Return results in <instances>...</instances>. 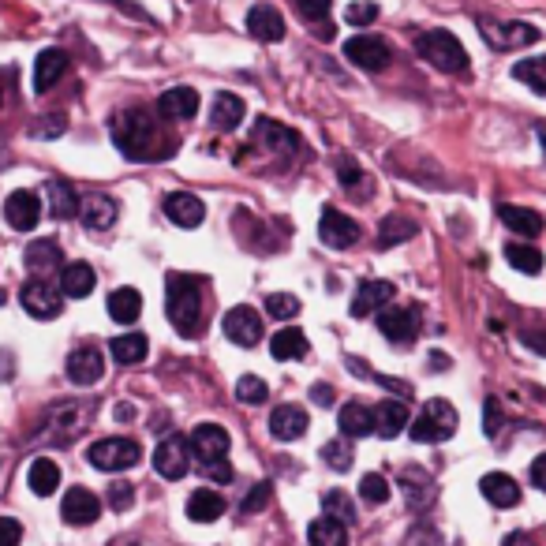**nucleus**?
<instances>
[{
    "mask_svg": "<svg viewBox=\"0 0 546 546\" xmlns=\"http://www.w3.org/2000/svg\"><path fill=\"white\" fill-rule=\"evenodd\" d=\"M109 131H113L116 150L131 161H158V158H169L176 150L173 139L161 135L158 116H150L146 109H124V113H116Z\"/></svg>",
    "mask_w": 546,
    "mask_h": 546,
    "instance_id": "obj_1",
    "label": "nucleus"
},
{
    "mask_svg": "<svg viewBox=\"0 0 546 546\" xmlns=\"http://www.w3.org/2000/svg\"><path fill=\"white\" fill-rule=\"evenodd\" d=\"M165 311H169V322L180 337H191L199 333L202 322V292L199 281L187 277V273H169L165 281Z\"/></svg>",
    "mask_w": 546,
    "mask_h": 546,
    "instance_id": "obj_2",
    "label": "nucleus"
},
{
    "mask_svg": "<svg viewBox=\"0 0 546 546\" xmlns=\"http://www.w3.org/2000/svg\"><path fill=\"white\" fill-rule=\"evenodd\" d=\"M416 53L419 60H427L431 68H438V72H446V75L468 72V49H464L457 34H449V30H423L416 38Z\"/></svg>",
    "mask_w": 546,
    "mask_h": 546,
    "instance_id": "obj_3",
    "label": "nucleus"
},
{
    "mask_svg": "<svg viewBox=\"0 0 546 546\" xmlns=\"http://www.w3.org/2000/svg\"><path fill=\"white\" fill-rule=\"evenodd\" d=\"M94 419V404L90 401H60L53 404L42 419V438L57 442V446H68L79 434L87 431V423Z\"/></svg>",
    "mask_w": 546,
    "mask_h": 546,
    "instance_id": "obj_4",
    "label": "nucleus"
},
{
    "mask_svg": "<svg viewBox=\"0 0 546 546\" xmlns=\"http://www.w3.org/2000/svg\"><path fill=\"white\" fill-rule=\"evenodd\" d=\"M457 434V408L442 397H434V401L423 404V412L416 416L412 423V438H416L419 446H438V442H449Z\"/></svg>",
    "mask_w": 546,
    "mask_h": 546,
    "instance_id": "obj_5",
    "label": "nucleus"
},
{
    "mask_svg": "<svg viewBox=\"0 0 546 546\" xmlns=\"http://www.w3.org/2000/svg\"><path fill=\"white\" fill-rule=\"evenodd\" d=\"M139 457H143V449L135 438H101L87 453V460L98 472H128L139 464Z\"/></svg>",
    "mask_w": 546,
    "mask_h": 546,
    "instance_id": "obj_6",
    "label": "nucleus"
},
{
    "mask_svg": "<svg viewBox=\"0 0 546 546\" xmlns=\"http://www.w3.org/2000/svg\"><path fill=\"white\" fill-rule=\"evenodd\" d=\"M345 57L363 72H386L389 60H393V49L378 34H352L345 42Z\"/></svg>",
    "mask_w": 546,
    "mask_h": 546,
    "instance_id": "obj_7",
    "label": "nucleus"
},
{
    "mask_svg": "<svg viewBox=\"0 0 546 546\" xmlns=\"http://www.w3.org/2000/svg\"><path fill=\"white\" fill-rule=\"evenodd\" d=\"M479 34L487 38V45L494 49H524V45H535L543 34L532 23H498V19H479Z\"/></svg>",
    "mask_w": 546,
    "mask_h": 546,
    "instance_id": "obj_8",
    "label": "nucleus"
},
{
    "mask_svg": "<svg viewBox=\"0 0 546 546\" xmlns=\"http://www.w3.org/2000/svg\"><path fill=\"white\" fill-rule=\"evenodd\" d=\"M19 300H23V311H27V315L42 318V322L60 318V311H64V292H60V285H53V281H27L23 292H19Z\"/></svg>",
    "mask_w": 546,
    "mask_h": 546,
    "instance_id": "obj_9",
    "label": "nucleus"
},
{
    "mask_svg": "<svg viewBox=\"0 0 546 546\" xmlns=\"http://www.w3.org/2000/svg\"><path fill=\"white\" fill-rule=\"evenodd\" d=\"M187 449H191V457L199 460L202 468H210V464L225 460V453H229V431L217 427V423H199L191 431V438H187Z\"/></svg>",
    "mask_w": 546,
    "mask_h": 546,
    "instance_id": "obj_10",
    "label": "nucleus"
},
{
    "mask_svg": "<svg viewBox=\"0 0 546 546\" xmlns=\"http://www.w3.org/2000/svg\"><path fill=\"white\" fill-rule=\"evenodd\" d=\"M419 322H423V318H419L416 307H393V311H382V315H378V330H382L386 341L408 348L419 337Z\"/></svg>",
    "mask_w": 546,
    "mask_h": 546,
    "instance_id": "obj_11",
    "label": "nucleus"
},
{
    "mask_svg": "<svg viewBox=\"0 0 546 546\" xmlns=\"http://www.w3.org/2000/svg\"><path fill=\"white\" fill-rule=\"evenodd\" d=\"M154 468H158L161 479H184L187 468H191V449H187V438L169 434V438L154 449Z\"/></svg>",
    "mask_w": 546,
    "mask_h": 546,
    "instance_id": "obj_12",
    "label": "nucleus"
},
{
    "mask_svg": "<svg viewBox=\"0 0 546 546\" xmlns=\"http://www.w3.org/2000/svg\"><path fill=\"white\" fill-rule=\"evenodd\" d=\"M318 236H322V244H330V247H352L360 240V225L348 214H341L337 206H326V210H322V221H318Z\"/></svg>",
    "mask_w": 546,
    "mask_h": 546,
    "instance_id": "obj_13",
    "label": "nucleus"
},
{
    "mask_svg": "<svg viewBox=\"0 0 546 546\" xmlns=\"http://www.w3.org/2000/svg\"><path fill=\"white\" fill-rule=\"evenodd\" d=\"M225 337L240 348H255L262 341V318L251 307H232L225 315Z\"/></svg>",
    "mask_w": 546,
    "mask_h": 546,
    "instance_id": "obj_14",
    "label": "nucleus"
},
{
    "mask_svg": "<svg viewBox=\"0 0 546 546\" xmlns=\"http://www.w3.org/2000/svg\"><path fill=\"white\" fill-rule=\"evenodd\" d=\"M4 221H8L15 232H30L42 221V199H38L34 191H12L8 202H4Z\"/></svg>",
    "mask_w": 546,
    "mask_h": 546,
    "instance_id": "obj_15",
    "label": "nucleus"
},
{
    "mask_svg": "<svg viewBox=\"0 0 546 546\" xmlns=\"http://www.w3.org/2000/svg\"><path fill=\"white\" fill-rule=\"evenodd\" d=\"M101 513V502L98 494L87 487H72L68 494H64V502H60V517L68 520V524H75V528H87V524H94Z\"/></svg>",
    "mask_w": 546,
    "mask_h": 546,
    "instance_id": "obj_16",
    "label": "nucleus"
},
{
    "mask_svg": "<svg viewBox=\"0 0 546 546\" xmlns=\"http://www.w3.org/2000/svg\"><path fill=\"white\" fill-rule=\"evenodd\" d=\"M247 34L255 38V42H281L285 38V15L277 12L273 4H255L251 12H247Z\"/></svg>",
    "mask_w": 546,
    "mask_h": 546,
    "instance_id": "obj_17",
    "label": "nucleus"
},
{
    "mask_svg": "<svg viewBox=\"0 0 546 546\" xmlns=\"http://www.w3.org/2000/svg\"><path fill=\"white\" fill-rule=\"evenodd\" d=\"M255 143L266 146L277 158H292L300 150V135L292 128H285V124H277V120H259L255 124Z\"/></svg>",
    "mask_w": 546,
    "mask_h": 546,
    "instance_id": "obj_18",
    "label": "nucleus"
},
{
    "mask_svg": "<svg viewBox=\"0 0 546 546\" xmlns=\"http://www.w3.org/2000/svg\"><path fill=\"white\" fill-rule=\"evenodd\" d=\"M101 374H105V360H101V352L94 345L75 348L68 356V378L75 386H98Z\"/></svg>",
    "mask_w": 546,
    "mask_h": 546,
    "instance_id": "obj_19",
    "label": "nucleus"
},
{
    "mask_svg": "<svg viewBox=\"0 0 546 546\" xmlns=\"http://www.w3.org/2000/svg\"><path fill=\"white\" fill-rule=\"evenodd\" d=\"M64 72H68V53L64 49H42L34 60V94H49Z\"/></svg>",
    "mask_w": 546,
    "mask_h": 546,
    "instance_id": "obj_20",
    "label": "nucleus"
},
{
    "mask_svg": "<svg viewBox=\"0 0 546 546\" xmlns=\"http://www.w3.org/2000/svg\"><path fill=\"white\" fill-rule=\"evenodd\" d=\"M165 214H169V221L180 225V229H199L202 217H206V206H202V199H195L191 191H173V195L165 199Z\"/></svg>",
    "mask_w": 546,
    "mask_h": 546,
    "instance_id": "obj_21",
    "label": "nucleus"
},
{
    "mask_svg": "<svg viewBox=\"0 0 546 546\" xmlns=\"http://www.w3.org/2000/svg\"><path fill=\"white\" fill-rule=\"evenodd\" d=\"M307 431V412L300 404H281L270 412V434L277 442H296Z\"/></svg>",
    "mask_w": 546,
    "mask_h": 546,
    "instance_id": "obj_22",
    "label": "nucleus"
},
{
    "mask_svg": "<svg viewBox=\"0 0 546 546\" xmlns=\"http://www.w3.org/2000/svg\"><path fill=\"white\" fill-rule=\"evenodd\" d=\"M393 296H397L393 281H363L356 288V300H352V315L367 318L371 311H382L386 303H393Z\"/></svg>",
    "mask_w": 546,
    "mask_h": 546,
    "instance_id": "obj_23",
    "label": "nucleus"
},
{
    "mask_svg": "<svg viewBox=\"0 0 546 546\" xmlns=\"http://www.w3.org/2000/svg\"><path fill=\"white\" fill-rule=\"evenodd\" d=\"M479 490H483V498H487L490 505H498V509H513V505L520 502V483L513 479V475H505V472L483 475Z\"/></svg>",
    "mask_w": 546,
    "mask_h": 546,
    "instance_id": "obj_24",
    "label": "nucleus"
},
{
    "mask_svg": "<svg viewBox=\"0 0 546 546\" xmlns=\"http://www.w3.org/2000/svg\"><path fill=\"white\" fill-rule=\"evenodd\" d=\"M199 113V94L191 87H173L158 98V116L165 120H191Z\"/></svg>",
    "mask_w": 546,
    "mask_h": 546,
    "instance_id": "obj_25",
    "label": "nucleus"
},
{
    "mask_svg": "<svg viewBox=\"0 0 546 546\" xmlns=\"http://www.w3.org/2000/svg\"><path fill=\"white\" fill-rule=\"evenodd\" d=\"M60 292H64V300H87L94 292V270L87 262H68L60 270Z\"/></svg>",
    "mask_w": 546,
    "mask_h": 546,
    "instance_id": "obj_26",
    "label": "nucleus"
},
{
    "mask_svg": "<svg viewBox=\"0 0 546 546\" xmlns=\"http://www.w3.org/2000/svg\"><path fill=\"white\" fill-rule=\"evenodd\" d=\"M79 217L87 229L105 232L116 221V202L109 195H87V199H79Z\"/></svg>",
    "mask_w": 546,
    "mask_h": 546,
    "instance_id": "obj_27",
    "label": "nucleus"
},
{
    "mask_svg": "<svg viewBox=\"0 0 546 546\" xmlns=\"http://www.w3.org/2000/svg\"><path fill=\"white\" fill-rule=\"evenodd\" d=\"M498 217L505 221V229L520 232L524 240H535V236H543V214H535L528 206H498Z\"/></svg>",
    "mask_w": 546,
    "mask_h": 546,
    "instance_id": "obj_28",
    "label": "nucleus"
},
{
    "mask_svg": "<svg viewBox=\"0 0 546 546\" xmlns=\"http://www.w3.org/2000/svg\"><path fill=\"white\" fill-rule=\"evenodd\" d=\"M404 427H408V404L404 401H382L374 408V434L397 438Z\"/></svg>",
    "mask_w": 546,
    "mask_h": 546,
    "instance_id": "obj_29",
    "label": "nucleus"
},
{
    "mask_svg": "<svg viewBox=\"0 0 546 546\" xmlns=\"http://www.w3.org/2000/svg\"><path fill=\"white\" fill-rule=\"evenodd\" d=\"M225 513V498L217 494V490L202 487V490H191V498H187V517L195 520V524H210Z\"/></svg>",
    "mask_w": 546,
    "mask_h": 546,
    "instance_id": "obj_30",
    "label": "nucleus"
},
{
    "mask_svg": "<svg viewBox=\"0 0 546 546\" xmlns=\"http://www.w3.org/2000/svg\"><path fill=\"white\" fill-rule=\"evenodd\" d=\"M45 195H49V214L57 221H68V217L79 214V195H75V187L68 180H49Z\"/></svg>",
    "mask_w": 546,
    "mask_h": 546,
    "instance_id": "obj_31",
    "label": "nucleus"
},
{
    "mask_svg": "<svg viewBox=\"0 0 546 546\" xmlns=\"http://www.w3.org/2000/svg\"><path fill=\"white\" fill-rule=\"evenodd\" d=\"M341 434L345 438H367V434L374 431V408H367V404L360 401H348L345 408H341Z\"/></svg>",
    "mask_w": 546,
    "mask_h": 546,
    "instance_id": "obj_32",
    "label": "nucleus"
},
{
    "mask_svg": "<svg viewBox=\"0 0 546 546\" xmlns=\"http://www.w3.org/2000/svg\"><path fill=\"white\" fill-rule=\"evenodd\" d=\"M109 315H113V322H120V326H131L135 318L143 315V296H139V288H116L113 296H109Z\"/></svg>",
    "mask_w": 546,
    "mask_h": 546,
    "instance_id": "obj_33",
    "label": "nucleus"
},
{
    "mask_svg": "<svg viewBox=\"0 0 546 546\" xmlns=\"http://www.w3.org/2000/svg\"><path fill=\"white\" fill-rule=\"evenodd\" d=\"M247 116V105L244 98H236V94H217L214 98V113H210V120H214V128L221 131H232V128H240V120Z\"/></svg>",
    "mask_w": 546,
    "mask_h": 546,
    "instance_id": "obj_34",
    "label": "nucleus"
},
{
    "mask_svg": "<svg viewBox=\"0 0 546 546\" xmlns=\"http://www.w3.org/2000/svg\"><path fill=\"white\" fill-rule=\"evenodd\" d=\"M30 490L38 494V498H49V494H57L60 487V468H57V460H49V457H38L34 464H30Z\"/></svg>",
    "mask_w": 546,
    "mask_h": 546,
    "instance_id": "obj_35",
    "label": "nucleus"
},
{
    "mask_svg": "<svg viewBox=\"0 0 546 546\" xmlns=\"http://www.w3.org/2000/svg\"><path fill=\"white\" fill-rule=\"evenodd\" d=\"M60 266V247L57 240H34V244L27 247V270L30 273H49Z\"/></svg>",
    "mask_w": 546,
    "mask_h": 546,
    "instance_id": "obj_36",
    "label": "nucleus"
},
{
    "mask_svg": "<svg viewBox=\"0 0 546 546\" xmlns=\"http://www.w3.org/2000/svg\"><path fill=\"white\" fill-rule=\"evenodd\" d=\"M270 356L273 360H300V356H307V337L300 330H277L270 341Z\"/></svg>",
    "mask_w": 546,
    "mask_h": 546,
    "instance_id": "obj_37",
    "label": "nucleus"
},
{
    "mask_svg": "<svg viewBox=\"0 0 546 546\" xmlns=\"http://www.w3.org/2000/svg\"><path fill=\"white\" fill-rule=\"evenodd\" d=\"M307 539H311V546H348L345 524H341V520H333V517L311 520V528H307Z\"/></svg>",
    "mask_w": 546,
    "mask_h": 546,
    "instance_id": "obj_38",
    "label": "nucleus"
},
{
    "mask_svg": "<svg viewBox=\"0 0 546 546\" xmlns=\"http://www.w3.org/2000/svg\"><path fill=\"white\" fill-rule=\"evenodd\" d=\"M505 259H509V266L513 270H520V273H543V266H546V259H543V251L539 247H532V244H513L505 247Z\"/></svg>",
    "mask_w": 546,
    "mask_h": 546,
    "instance_id": "obj_39",
    "label": "nucleus"
},
{
    "mask_svg": "<svg viewBox=\"0 0 546 546\" xmlns=\"http://www.w3.org/2000/svg\"><path fill=\"white\" fill-rule=\"evenodd\" d=\"M146 352H150V341H146L143 333H124V337H116L113 341V360L131 367V363H143Z\"/></svg>",
    "mask_w": 546,
    "mask_h": 546,
    "instance_id": "obj_40",
    "label": "nucleus"
},
{
    "mask_svg": "<svg viewBox=\"0 0 546 546\" xmlns=\"http://www.w3.org/2000/svg\"><path fill=\"white\" fill-rule=\"evenodd\" d=\"M513 79L524 83V87H532L535 94H546V57H528L513 64Z\"/></svg>",
    "mask_w": 546,
    "mask_h": 546,
    "instance_id": "obj_41",
    "label": "nucleus"
},
{
    "mask_svg": "<svg viewBox=\"0 0 546 546\" xmlns=\"http://www.w3.org/2000/svg\"><path fill=\"white\" fill-rule=\"evenodd\" d=\"M412 236H416V221H408V217H401V214H389L386 221H382L378 244L393 247V244H401V240H412Z\"/></svg>",
    "mask_w": 546,
    "mask_h": 546,
    "instance_id": "obj_42",
    "label": "nucleus"
},
{
    "mask_svg": "<svg viewBox=\"0 0 546 546\" xmlns=\"http://www.w3.org/2000/svg\"><path fill=\"white\" fill-rule=\"evenodd\" d=\"M322 505H326V517L341 520V524H352V520H356V505H352V498H348L345 490H326Z\"/></svg>",
    "mask_w": 546,
    "mask_h": 546,
    "instance_id": "obj_43",
    "label": "nucleus"
},
{
    "mask_svg": "<svg viewBox=\"0 0 546 546\" xmlns=\"http://www.w3.org/2000/svg\"><path fill=\"white\" fill-rule=\"evenodd\" d=\"M389 479L386 475H378V472H371V475H363L360 479V498L367 505H386L389 502Z\"/></svg>",
    "mask_w": 546,
    "mask_h": 546,
    "instance_id": "obj_44",
    "label": "nucleus"
},
{
    "mask_svg": "<svg viewBox=\"0 0 546 546\" xmlns=\"http://www.w3.org/2000/svg\"><path fill=\"white\" fill-rule=\"evenodd\" d=\"M266 397H270V389H266V382H262V378H255V374H244V378L236 382V401L266 404Z\"/></svg>",
    "mask_w": 546,
    "mask_h": 546,
    "instance_id": "obj_45",
    "label": "nucleus"
},
{
    "mask_svg": "<svg viewBox=\"0 0 546 546\" xmlns=\"http://www.w3.org/2000/svg\"><path fill=\"white\" fill-rule=\"evenodd\" d=\"M322 460H326L330 468H341V472H348V468H352V446H348V442H341V438H333V442H326V446H322Z\"/></svg>",
    "mask_w": 546,
    "mask_h": 546,
    "instance_id": "obj_46",
    "label": "nucleus"
},
{
    "mask_svg": "<svg viewBox=\"0 0 546 546\" xmlns=\"http://www.w3.org/2000/svg\"><path fill=\"white\" fill-rule=\"evenodd\" d=\"M374 19H378V4H371V0H356V4H348L345 8L348 27H371Z\"/></svg>",
    "mask_w": 546,
    "mask_h": 546,
    "instance_id": "obj_47",
    "label": "nucleus"
},
{
    "mask_svg": "<svg viewBox=\"0 0 546 546\" xmlns=\"http://www.w3.org/2000/svg\"><path fill=\"white\" fill-rule=\"evenodd\" d=\"M266 311L273 318H296L300 315V300L288 296V292H273V296H266Z\"/></svg>",
    "mask_w": 546,
    "mask_h": 546,
    "instance_id": "obj_48",
    "label": "nucleus"
},
{
    "mask_svg": "<svg viewBox=\"0 0 546 546\" xmlns=\"http://www.w3.org/2000/svg\"><path fill=\"white\" fill-rule=\"evenodd\" d=\"M270 502H273V483H259V487L251 490L244 502H240V513H244V517H251V513H262V509H266Z\"/></svg>",
    "mask_w": 546,
    "mask_h": 546,
    "instance_id": "obj_49",
    "label": "nucleus"
},
{
    "mask_svg": "<svg viewBox=\"0 0 546 546\" xmlns=\"http://www.w3.org/2000/svg\"><path fill=\"white\" fill-rule=\"evenodd\" d=\"M337 176H341V184L352 187V191L367 184V176H363V169L356 165V158H348V154H345V158H337Z\"/></svg>",
    "mask_w": 546,
    "mask_h": 546,
    "instance_id": "obj_50",
    "label": "nucleus"
},
{
    "mask_svg": "<svg viewBox=\"0 0 546 546\" xmlns=\"http://www.w3.org/2000/svg\"><path fill=\"white\" fill-rule=\"evenodd\" d=\"M296 8H300V15L307 19V23H326V19H330L333 0H296Z\"/></svg>",
    "mask_w": 546,
    "mask_h": 546,
    "instance_id": "obj_51",
    "label": "nucleus"
},
{
    "mask_svg": "<svg viewBox=\"0 0 546 546\" xmlns=\"http://www.w3.org/2000/svg\"><path fill=\"white\" fill-rule=\"evenodd\" d=\"M502 423H505L502 404L494 401V397H487V404H483V427H487V434H498L502 431Z\"/></svg>",
    "mask_w": 546,
    "mask_h": 546,
    "instance_id": "obj_52",
    "label": "nucleus"
},
{
    "mask_svg": "<svg viewBox=\"0 0 546 546\" xmlns=\"http://www.w3.org/2000/svg\"><path fill=\"white\" fill-rule=\"evenodd\" d=\"M131 502H135V490H131L128 483H113V487H109V505H113L116 513L131 509Z\"/></svg>",
    "mask_w": 546,
    "mask_h": 546,
    "instance_id": "obj_53",
    "label": "nucleus"
},
{
    "mask_svg": "<svg viewBox=\"0 0 546 546\" xmlns=\"http://www.w3.org/2000/svg\"><path fill=\"white\" fill-rule=\"evenodd\" d=\"M19 539H23V528H19V520L0 517V546H19Z\"/></svg>",
    "mask_w": 546,
    "mask_h": 546,
    "instance_id": "obj_54",
    "label": "nucleus"
},
{
    "mask_svg": "<svg viewBox=\"0 0 546 546\" xmlns=\"http://www.w3.org/2000/svg\"><path fill=\"white\" fill-rule=\"evenodd\" d=\"M520 341L546 356V326H539V330H524V333H520Z\"/></svg>",
    "mask_w": 546,
    "mask_h": 546,
    "instance_id": "obj_55",
    "label": "nucleus"
},
{
    "mask_svg": "<svg viewBox=\"0 0 546 546\" xmlns=\"http://www.w3.org/2000/svg\"><path fill=\"white\" fill-rule=\"evenodd\" d=\"M60 131H64V116H49L45 124H38V135H45V139H53Z\"/></svg>",
    "mask_w": 546,
    "mask_h": 546,
    "instance_id": "obj_56",
    "label": "nucleus"
},
{
    "mask_svg": "<svg viewBox=\"0 0 546 546\" xmlns=\"http://www.w3.org/2000/svg\"><path fill=\"white\" fill-rule=\"evenodd\" d=\"M311 401L322 404V408H330V404H333V386H326V382H318V386L311 389Z\"/></svg>",
    "mask_w": 546,
    "mask_h": 546,
    "instance_id": "obj_57",
    "label": "nucleus"
},
{
    "mask_svg": "<svg viewBox=\"0 0 546 546\" xmlns=\"http://www.w3.org/2000/svg\"><path fill=\"white\" fill-rule=\"evenodd\" d=\"M206 472H210V479H214V483H229V479H232V468L225 464V460H217V464H210Z\"/></svg>",
    "mask_w": 546,
    "mask_h": 546,
    "instance_id": "obj_58",
    "label": "nucleus"
},
{
    "mask_svg": "<svg viewBox=\"0 0 546 546\" xmlns=\"http://www.w3.org/2000/svg\"><path fill=\"white\" fill-rule=\"evenodd\" d=\"M532 483L539 490H546V453H543V457H535V464H532Z\"/></svg>",
    "mask_w": 546,
    "mask_h": 546,
    "instance_id": "obj_59",
    "label": "nucleus"
},
{
    "mask_svg": "<svg viewBox=\"0 0 546 546\" xmlns=\"http://www.w3.org/2000/svg\"><path fill=\"white\" fill-rule=\"evenodd\" d=\"M505 546H539L528 532H513V535H505Z\"/></svg>",
    "mask_w": 546,
    "mask_h": 546,
    "instance_id": "obj_60",
    "label": "nucleus"
},
{
    "mask_svg": "<svg viewBox=\"0 0 546 546\" xmlns=\"http://www.w3.org/2000/svg\"><path fill=\"white\" fill-rule=\"evenodd\" d=\"M109 4H120V8H124L128 15H135V19H150V15H146L143 8H135V4H128V0H109Z\"/></svg>",
    "mask_w": 546,
    "mask_h": 546,
    "instance_id": "obj_61",
    "label": "nucleus"
},
{
    "mask_svg": "<svg viewBox=\"0 0 546 546\" xmlns=\"http://www.w3.org/2000/svg\"><path fill=\"white\" fill-rule=\"evenodd\" d=\"M116 416H120V419H131V416H135V408H128V404H120V408H116Z\"/></svg>",
    "mask_w": 546,
    "mask_h": 546,
    "instance_id": "obj_62",
    "label": "nucleus"
},
{
    "mask_svg": "<svg viewBox=\"0 0 546 546\" xmlns=\"http://www.w3.org/2000/svg\"><path fill=\"white\" fill-rule=\"evenodd\" d=\"M539 143H543V154H546V128H539Z\"/></svg>",
    "mask_w": 546,
    "mask_h": 546,
    "instance_id": "obj_63",
    "label": "nucleus"
}]
</instances>
